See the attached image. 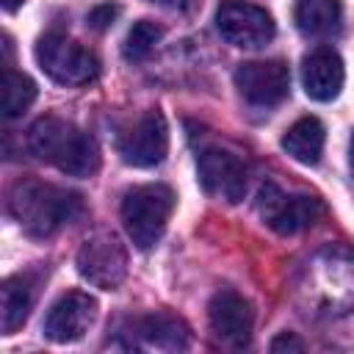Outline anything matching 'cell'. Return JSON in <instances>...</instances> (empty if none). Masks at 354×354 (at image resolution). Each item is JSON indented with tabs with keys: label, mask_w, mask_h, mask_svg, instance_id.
<instances>
[{
	"label": "cell",
	"mask_w": 354,
	"mask_h": 354,
	"mask_svg": "<svg viewBox=\"0 0 354 354\" xmlns=\"http://www.w3.org/2000/svg\"><path fill=\"white\" fill-rule=\"evenodd\" d=\"M33 307V288L25 277H8L3 282V332L19 329Z\"/></svg>",
	"instance_id": "ac0fdd59"
},
{
	"label": "cell",
	"mask_w": 354,
	"mask_h": 354,
	"mask_svg": "<svg viewBox=\"0 0 354 354\" xmlns=\"http://www.w3.org/2000/svg\"><path fill=\"white\" fill-rule=\"evenodd\" d=\"M160 36H163L160 25H155L149 19H138L124 39V58L127 61H144L155 50V44L160 41Z\"/></svg>",
	"instance_id": "d6986e66"
},
{
	"label": "cell",
	"mask_w": 354,
	"mask_h": 354,
	"mask_svg": "<svg viewBox=\"0 0 354 354\" xmlns=\"http://www.w3.org/2000/svg\"><path fill=\"white\" fill-rule=\"evenodd\" d=\"M116 149L127 166L149 169L158 166L169 152V124L160 111L141 113L116 141Z\"/></svg>",
	"instance_id": "9c48e42d"
},
{
	"label": "cell",
	"mask_w": 354,
	"mask_h": 354,
	"mask_svg": "<svg viewBox=\"0 0 354 354\" xmlns=\"http://www.w3.org/2000/svg\"><path fill=\"white\" fill-rule=\"evenodd\" d=\"M30 152L69 177H91L100 169L97 141L61 116H41L28 130Z\"/></svg>",
	"instance_id": "7a4b0ae2"
},
{
	"label": "cell",
	"mask_w": 354,
	"mask_h": 354,
	"mask_svg": "<svg viewBox=\"0 0 354 354\" xmlns=\"http://www.w3.org/2000/svg\"><path fill=\"white\" fill-rule=\"evenodd\" d=\"M260 218L279 235H296L310 230L321 216L324 205L313 194H285L277 183H266L257 199Z\"/></svg>",
	"instance_id": "5b68a950"
},
{
	"label": "cell",
	"mask_w": 354,
	"mask_h": 354,
	"mask_svg": "<svg viewBox=\"0 0 354 354\" xmlns=\"http://www.w3.org/2000/svg\"><path fill=\"white\" fill-rule=\"evenodd\" d=\"M171 210H174V191L169 185L147 183L130 188L122 199L119 213H122V227L133 241V246L141 252L152 249L163 238Z\"/></svg>",
	"instance_id": "3957f363"
},
{
	"label": "cell",
	"mask_w": 354,
	"mask_h": 354,
	"mask_svg": "<svg viewBox=\"0 0 354 354\" xmlns=\"http://www.w3.org/2000/svg\"><path fill=\"white\" fill-rule=\"evenodd\" d=\"M346 80V69L340 55L332 47H315L301 61V83L310 100L329 102L340 94Z\"/></svg>",
	"instance_id": "4fadbf2b"
},
{
	"label": "cell",
	"mask_w": 354,
	"mask_h": 354,
	"mask_svg": "<svg viewBox=\"0 0 354 354\" xmlns=\"http://www.w3.org/2000/svg\"><path fill=\"white\" fill-rule=\"evenodd\" d=\"M196 169H199V183L210 196L224 199L230 205L243 199L249 183V166L238 152L218 144L202 147L196 155Z\"/></svg>",
	"instance_id": "8992f818"
},
{
	"label": "cell",
	"mask_w": 354,
	"mask_h": 354,
	"mask_svg": "<svg viewBox=\"0 0 354 354\" xmlns=\"http://www.w3.org/2000/svg\"><path fill=\"white\" fill-rule=\"evenodd\" d=\"M348 166H351V174H354V136H351V147H348Z\"/></svg>",
	"instance_id": "cb8c5ba5"
},
{
	"label": "cell",
	"mask_w": 354,
	"mask_h": 354,
	"mask_svg": "<svg viewBox=\"0 0 354 354\" xmlns=\"http://www.w3.org/2000/svg\"><path fill=\"white\" fill-rule=\"evenodd\" d=\"M8 210L33 238H50L83 213V199L61 185L22 177L8 191Z\"/></svg>",
	"instance_id": "6da1fadb"
},
{
	"label": "cell",
	"mask_w": 354,
	"mask_h": 354,
	"mask_svg": "<svg viewBox=\"0 0 354 354\" xmlns=\"http://www.w3.org/2000/svg\"><path fill=\"white\" fill-rule=\"evenodd\" d=\"M293 19L304 36H332L340 30L343 6L340 0H296Z\"/></svg>",
	"instance_id": "2e32d148"
},
{
	"label": "cell",
	"mask_w": 354,
	"mask_h": 354,
	"mask_svg": "<svg viewBox=\"0 0 354 354\" xmlns=\"http://www.w3.org/2000/svg\"><path fill=\"white\" fill-rule=\"evenodd\" d=\"M238 94L254 108H274L290 94V69L285 61H246L235 69Z\"/></svg>",
	"instance_id": "30bf717a"
},
{
	"label": "cell",
	"mask_w": 354,
	"mask_h": 354,
	"mask_svg": "<svg viewBox=\"0 0 354 354\" xmlns=\"http://www.w3.org/2000/svg\"><path fill=\"white\" fill-rule=\"evenodd\" d=\"M271 351H304V343H301L296 335L282 332L279 337L271 340Z\"/></svg>",
	"instance_id": "44dd1931"
},
{
	"label": "cell",
	"mask_w": 354,
	"mask_h": 354,
	"mask_svg": "<svg viewBox=\"0 0 354 354\" xmlns=\"http://www.w3.org/2000/svg\"><path fill=\"white\" fill-rule=\"evenodd\" d=\"M324 141H326V130L324 124L315 119V116H301L299 122H293L285 136H282V149L304 163V166H315L321 160V152H324Z\"/></svg>",
	"instance_id": "9a60e30c"
},
{
	"label": "cell",
	"mask_w": 354,
	"mask_h": 354,
	"mask_svg": "<svg viewBox=\"0 0 354 354\" xmlns=\"http://www.w3.org/2000/svg\"><path fill=\"white\" fill-rule=\"evenodd\" d=\"M97 318V301L83 290L64 293L44 318V337L53 343H75L80 340Z\"/></svg>",
	"instance_id": "8fae6325"
},
{
	"label": "cell",
	"mask_w": 354,
	"mask_h": 354,
	"mask_svg": "<svg viewBox=\"0 0 354 354\" xmlns=\"http://www.w3.org/2000/svg\"><path fill=\"white\" fill-rule=\"evenodd\" d=\"M36 61L44 75L61 86H86L100 75V58L64 33L41 36L36 41Z\"/></svg>",
	"instance_id": "277c9868"
},
{
	"label": "cell",
	"mask_w": 354,
	"mask_h": 354,
	"mask_svg": "<svg viewBox=\"0 0 354 354\" xmlns=\"http://www.w3.org/2000/svg\"><path fill=\"white\" fill-rule=\"evenodd\" d=\"M147 3H155L160 8H169V11H194L199 6V0H147Z\"/></svg>",
	"instance_id": "7402d4cb"
},
{
	"label": "cell",
	"mask_w": 354,
	"mask_h": 354,
	"mask_svg": "<svg viewBox=\"0 0 354 354\" xmlns=\"http://www.w3.org/2000/svg\"><path fill=\"white\" fill-rule=\"evenodd\" d=\"M119 6L116 3H102V6H94L91 11H88V28H94V30H108L113 22H116V17H119Z\"/></svg>",
	"instance_id": "ffe728a7"
},
{
	"label": "cell",
	"mask_w": 354,
	"mask_h": 354,
	"mask_svg": "<svg viewBox=\"0 0 354 354\" xmlns=\"http://www.w3.org/2000/svg\"><path fill=\"white\" fill-rule=\"evenodd\" d=\"M207 321L218 340H224L230 346H243L252 337L254 310L241 293L221 288L207 304Z\"/></svg>",
	"instance_id": "7c38bea8"
},
{
	"label": "cell",
	"mask_w": 354,
	"mask_h": 354,
	"mask_svg": "<svg viewBox=\"0 0 354 354\" xmlns=\"http://www.w3.org/2000/svg\"><path fill=\"white\" fill-rule=\"evenodd\" d=\"M130 337H136L141 346L183 351L191 343V329L183 318H177L171 313H149L130 324Z\"/></svg>",
	"instance_id": "5bb4252c"
},
{
	"label": "cell",
	"mask_w": 354,
	"mask_h": 354,
	"mask_svg": "<svg viewBox=\"0 0 354 354\" xmlns=\"http://www.w3.org/2000/svg\"><path fill=\"white\" fill-rule=\"evenodd\" d=\"M77 271L80 277L102 290H113L127 277V249L111 232H97L83 241L77 249Z\"/></svg>",
	"instance_id": "52a82bcc"
},
{
	"label": "cell",
	"mask_w": 354,
	"mask_h": 354,
	"mask_svg": "<svg viewBox=\"0 0 354 354\" xmlns=\"http://www.w3.org/2000/svg\"><path fill=\"white\" fill-rule=\"evenodd\" d=\"M22 3H25V0H3V8H6V11H17Z\"/></svg>",
	"instance_id": "603a6c76"
},
{
	"label": "cell",
	"mask_w": 354,
	"mask_h": 354,
	"mask_svg": "<svg viewBox=\"0 0 354 354\" xmlns=\"http://www.w3.org/2000/svg\"><path fill=\"white\" fill-rule=\"evenodd\" d=\"M216 30L221 33L224 41L235 47L260 50L274 39L277 25L266 8L243 0H227L216 11Z\"/></svg>",
	"instance_id": "ba28073f"
},
{
	"label": "cell",
	"mask_w": 354,
	"mask_h": 354,
	"mask_svg": "<svg viewBox=\"0 0 354 354\" xmlns=\"http://www.w3.org/2000/svg\"><path fill=\"white\" fill-rule=\"evenodd\" d=\"M36 100V83L25 72H14L11 66L3 69V83H0V113L6 119H14L25 113Z\"/></svg>",
	"instance_id": "e0dca14e"
}]
</instances>
